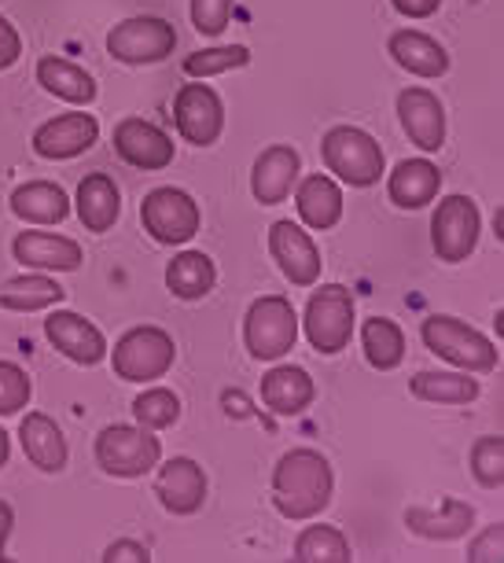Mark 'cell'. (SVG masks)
Segmentation results:
<instances>
[{"label": "cell", "mask_w": 504, "mask_h": 563, "mask_svg": "<svg viewBox=\"0 0 504 563\" xmlns=\"http://www.w3.org/2000/svg\"><path fill=\"white\" fill-rule=\"evenodd\" d=\"M34 384L15 361H0V417H15L30 406Z\"/></svg>", "instance_id": "37"}, {"label": "cell", "mask_w": 504, "mask_h": 563, "mask_svg": "<svg viewBox=\"0 0 504 563\" xmlns=\"http://www.w3.org/2000/svg\"><path fill=\"white\" fill-rule=\"evenodd\" d=\"M141 225L147 236L155 243H163V247H180V243L196 240L202 214H199V203L185 188H155L141 203Z\"/></svg>", "instance_id": "9"}, {"label": "cell", "mask_w": 504, "mask_h": 563, "mask_svg": "<svg viewBox=\"0 0 504 563\" xmlns=\"http://www.w3.org/2000/svg\"><path fill=\"white\" fill-rule=\"evenodd\" d=\"M442 192V169L431 158H402L387 177V196L398 210H424Z\"/></svg>", "instance_id": "20"}, {"label": "cell", "mask_w": 504, "mask_h": 563, "mask_svg": "<svg viewBox=\"0 0 504 563\" xmlns=\"http://www.w3.org/2000/svg\"><path fill=\"white\" fill-rule=\"evenodd\" d=\"M270 254L276 262V269H281L287 280L295 284V288H314L320 280V251L314 236L295 225V221H273L270 229Z\"/></svg>", "instance_id": "13"}, {"label": "cell", "mask_w": 504, "mask_h": 563, "mask_svg": "<svg viewBox=\"0 0 504 563\" xmlns=\"http://www.w3.org/2000/svg\"><path fill=\"white\" fill-rule=\"evenodd\" d=\"M12 527H15V512H12V505L0 501V552H4V541H8V534H12Z\"/></svg>", "instance_id": "43"}, {"label": "cell", "mask_w": 504, "mask_h": 563, "mask_svg": "<svg viewBox=\"0 0 504 563\" xmlns=\"http://www.w3.org/2000/svg\"><path fill=\"white\" fill-rule=\"evenodd\" d=\"M317 354H339L353 339V291L342 284H320L309 295L306 317L298 321Z\"/></svg>", "instance_id": "7"}, {"label": "cell", "mask_w": 504, "mask_h": 563, "mask_svg": "<svg viewBox=\"0 0 504 563\" xmlns=\"http://www.w3.org/2000/svg\"><path fill=\"white\" fill-rule=\"evenodd\" d=\"M74 207H78L85 232H111L114 221L122 218V192H118L114 177L85 174L78 196H74Z\"/></svg>", "instance_id": "24"}, {"label": "cell", "mask_w": 504, "mask_h": 563, "mask_svg": "<svg viewBox=\"0 0 504 563\" xmlns=\"http://www.w3.org/2000/svg\"><path fill=\"white\" fill-rule=\"evenodd\" d=\"M295 560L298 563H350L353 549L347 534L339 527H306L303 534L295 538Z\"/></svg>", "instance_id": "33"}, {"label": "cell", "mask_w": 504, "mask_h": 563, "mask_svg": "<svg viewBox=\"0 0 504 563\" xmlns=\"http://www.w3.org/2000/svg\"><path fill=\"white\" fill-rule=\"evenodd\" d=\"M391 4L405 19H431L442 8V0H391Z\"/></svg>", "instance_id": "42"}, {"label": "cell", "mask_w": 504, "mask_h": 563, "mask_svg": "<svg viewBox=\"0 0 504 563\" xmlns=\"http://www.w3.org/2000/svg\"><path fill=\"white\" fill-rule=\"evenodd\" d=\"M336 475L325 453L317 450H292L276 461L273 472V505L284 519H317L331 505Z\"/></svg>", "instance_id": "1"}, {"label": "cell", "mask_w": 504, "mask_h": 563, "mask_svg": "<svg viewBox=\"0 0 504 563\" xmlns=\"http://www.w3.org/2000/svg\"><path fill=\"white\" fill-rule=\"evenodd\" d=\"M174 361H177L174 335L155 324L130 328L111 350V368L125 384H152V379H163L166 372L174 368Z\"/></svg>", "instance_id": "4"}, {"label": "cell", "mask_w": 504, "mask_h": 563, "mask_svg": "<svg viewBox=\"0 0 504 563\" xmlns=\"http://www.w3.org/2000/svg\"><path fill=\"white\" fill-rule=\"evenodd\" d=\"M133 417L147 431H166L180 420V398L166 387H152L133 401Z\"/></svg>", "instance_id": "35"}, {"label": "cell", "mask_w": 504, "mask_h": 563, "mask_svg": "<svg viewBox=\"0 0 504 563\" xmlns=\"http://www.w3.org/2000/svg\"><path fill=\"white\" fill-rule=\"evenodd\" d=\"M8 453H12V439H8V431L0 428V467L8 464Z\"/></svg>", "instance_id": "44"}, {"label": "cell", "mask_w": 504, "mask_h": 563, "mask_svg": "<svg viewBox=\"0 0 504 563\" xmlns=\"http://www.w3.org/2000/svg\"><path fill=\"white\" fill-rule=\"evenodd\" d=\"M218 284V269H213L210 254L202 251H180L174 262L166 265V288L180 302H199L207 299Z\"/></svg>", "instance_id": "29"}, {"label": "cell", "mask_w": 504, "mask_h": 563, "mask_svg": "<svg viewBox=\"0 0 504 563\" xmlns=\"http://www.w3.org/2000/svg\"><path fill=\"white\" fill-rule=\"evenodd\" d=\"M12 254L19 265L37 273H74L85 262L81 243L70 236H56V232H19Z\"/></svg>", "instance_id": "19"}, {"label": "cell", "mask_w": 504, "mask_h": 563, "mask_svg": "<svg viewBox=\"0 0 504 563\" xmlns=\"http://www.w3.org/2000/svg\"><path fill=\"white\" fill-rule=\"evenodd\" d=\"M163 461V442L141 423H111L96 434V464L114 479H141Z\"/></svg>", "instance_id": "5"}, {"label": "cell", "mask_w": 504, "mask_h": 563, "mask_svg": "<svg viewBox=\"0 0 504 563\" xmlns=\"http://www.w3.org/2000/svg\"><path fill=\"white\" fill-rule=\"evenodd\" d=\"M298 174H303V158L292 144H273L254 158L251 169V192L262 207H276L292 196V188L298 185Z\"/></svg>", "instance_id": "18"}, {"label": "cell", "mask_w": 504, "mask_h": 563, "mask_svg": "<svg viewBox=\"0 0 504 563\" xmlns=\"http://www.w3.org/2000/svg\"><path fill=\"white\" fill-rule=\"evenodd\" d=\"M479 232L482 218L475 199L468 196H446L438 199V210L431 218V247L438 254V262H468V254L479 247Z\"/></svg>", "instance_id": "10"}, {"label": "cell", "mask_w": 504, "mask_h": 563, "mask_svg": "<svg viewBox=\"0 0 504 563\" xmlns=\"http://www.w3.org/2000/svg\"><path fill=\"white\" fill-rule=\"evenodd\" d=\"M295 207L298 218L314 232H328L342 218V192L328 174H309L295 185Z\"/></svg>", "instance_id": "26"}, {"label": "cell", "mask_w": 504, "mask_h": 563, "mask_svg": "<svg viewBox=\"0 0 504 563\" xmlns=\"http://www.w3.org/2000/svg\"><path fill=\"white\" fill-rule=\"evenodd\" d=\"M152 560V552H147V545H141V541H114V545L103 549V563H147Z\"/></svg>", "instance_id": "41"}, {"label": "cell", "mask_w": 504, "mask_h": 563, "mask_svg": "<svg viewBox=\"0 0 504 563\" xmlns=\"http://www.w3.org/2000/svg\"><path fill=\"white\" fill-rule=\"evenodd\" d=\"M96 141H100V122H96V114H85V111L56 114V119L41 122L34 130V152L41 158H52V163L78 158L81 152H89Z\"/></svg>", "instance_id": "14"}, {"label": "cell", "mask_w": 504, "mask_h": 563, "mask_svg": "<svg viewBox=\"0 0 504 563\" xmlns=\"http://www.w3.org/2000/svg\"><path fill=\"white\" fill-rule=\"evenodd\" d=\"M174 125H177V133L185 136V144H196V147L218 144V136L224 130L221 97L199 78L191 85H180V92L174 100Z\"/></svg>", "instance_id": "11"}, {"label": "cell", "mask_w": 504, "mask_h": 563, "mask_svg": "<svg viewBox=\"0 0 504 563\" xmlns=\"http://www.w3.org/2000/svg\"><path fill=\"white\" fill-rule=\"evenodd\" d=\"M420 335H424V346L431 350L435 357L449 361V365L460 372H471V376H475V372H493L501 361V350L493 346L479 328L460 321V317L431 313L420 324Z\"/></svg>", "instance_id": "3"}, {"label": "cell", "mask_w": 504, "mask_h": 563, "mask_svg": "<svg viewBox=\"0 0 504 563\" xmlns=\"http://www.w3.org/2000/svg\"><path fill=\"white\" fill-rule=\"evenodd\" d=\"M37 85L56 100H67L74 108H89L96 100V78L78 63L63 56H41L37 59Z\"/></svg>", "instance_id": "27"}, {"label": "cell", "mask_w": 504, "mask_h": 563, "mask_svg": "<svg viewBox=\"0 0 504 563\" xmlns=\"http://www.w3.org/2000/svg\"><path fill=\"white\" fill-rule=\"evenodd\" d=\"M174 48H177V30L174 23H166L158 15L122 19L107 34V52L118 63H125V67H152V63L174 56Z\"/></svg>", "instance_id": "8"}, {"label": "cell", "mask_w": 504, "mask_h": 563, "mask_svg": "<svg viewBox=\"0 0 504 563\" xmlns=\"http://www.w3.org/2000/svg\"><path fill=\"white\" fill-rule=\"evenodd\" d=\"M387 52L402 70L416 74V78H442L449 70V52L435 37H427L424 30H398V34H391Z\"/></svg>", "instance_id": "28"}, {"label": "cell", "mask_w": 504, "mask_h": 563, "mask_svg": "<svg viewBox=\"0 0 504 563\" xmlns=\"http://www.w3.org/2000/svg\"><path fill=\"white\" fill-rule=\"evenodd\" d=\"M409 390L431 406H468L479 398V379H471V372H416Z\"/></svg>", "instance_id": "31"}, {"label": "cell", "mask_w": 504, "mask_h": 563, "mask_svg": "<svg viewBox=\"0 0 504 563\" xmlns=\"http://www.w3.org/2000/svg\"><path fill=\"white\" fill-rule=\"evenodd\" d=\"M251 63V52L246 45H213V48H202V52H191L185 59V74L188 78H218V74H229V70H240Z\"/></svg>", "instance_id": "34"}, {"label": "cell", "mask_w": 504, "mask_h": 563, "mask_svg": "<svg viewBox=\"0 0 504 563\" xmlns=\"http://www.w3.org/2000/svg\"><path fill=\"white\" fill-rule=\"evenodd\" d=\"M361 350L372 368L394 372L405 361V332L391 317H369L361 324Z\"/></svg>", "instance_id": "32"}, {"label": "cell", "mask_w": 504, "mask_h": 563, "mask_svg": "<svg viewBox=\"0 0 504 563\" xmlns=\"http://www.w3.org/2000/svg\"><path fill=\"white\" fill-rule=\"evenodd\" d=\"M501 552H504V523H493L468 545V563H501L504 560Z\"/></svg>", "instance_id": "39"}, {"label": "cell", "mask_w": 504, "mask_h": 563, "mask_svg": "<svg viewBox=\"0 0 504 563\" xmlns=\"http://www.w3.org/2000/svg\"><path fill=\"white\" fill-rule=\"evenodd\" d=\"M45 339L59 350L63 357L74 361V365L92 368V365H100V361L107 357V339H103V332L92 321H85L81 313H74V310L48 313Z\"/></svg>", "instance_id": "16"}, {"label": "cell", "mask_w": 504, "mask_h": 563, "mask_svg": "<svg viewBox=\"0 0 504 563\" xmlns=\"http://www.w3.org/2000/svg\"><path fill=\"white\" fill-rule=\"evenodd\" d=\"M155 497L169 516H196L207 501V475L191 456H174V461L158 467Z\"/></svg>", "instance_id": "17"}, {"label": "cell", "mask_w": 504, "mask_h": 563, "mask_svg": "<svg viewBox=\"0 0 504 563\" xmlns=\"http://www.w3.org/2000/svg\"><path fill=\"white\" fill-rule=\"evenodd\" d=\"M19 442H23L26 461L41 472L56 475L67 467V439H63L59 423L45 412H26L19 423Z\"/></svg>", "instance_id": "23"}, {"label": "cell", "mask_w": 504, "mask_h": 563, "mask_svg": "<svg viewBox=\"0 0 504 563\" xmlns=\"http://www.w3.org/2000/svg\"><path fill=\"white\" fill-rule=\"evenodd\" d=\"M12 214L26 225H59L70 214V196L56 180H26L12 192Z\"/></svg>", "instance_id": "25"}, {"label": "cell", "mask_w": 504, "mask_h": 563, "mask_svg": "<svg viewBox=\"0 0 504 563\" xmlns=\"http://www.w3.org/2000/svg\"><path fill=\"white\" fill-rule=\"evenodd\" d=\"M471 475L486 490H501L504 486V439L501 434H482L471 445Z\"/></svg>", "instance_id": "36"}, {"label": "cell", "mask_w": 504, "mask_h": 563, "mask_svg": "<svg viewBox=\"0 0 504 563\" xmlns=\"http://www.w3.org/2000/svg\"><path fill=\"white\" fill-rule=\"evenodd\" d=\"M19 56H23V37H19V30L8 23L4 15H0V70L15 67Z\"/></svg>", "instance_id": "40"}, {"label": "cell", "mask_w": 504, "mask_h": 563, "mask_svg": "<svg viewBox=\"0 0 504 563\" xmlns=\"http://www.w3.org/2000/svg\"><path fill=\"white\" fill-rule=\"evenodd\" d=\"M320 158L331 177H339L350 188H372L383 177V147L372 133L358 130V125H336L320 141Z\"/></svg>", "instance_id": "2"}, {"label": "cell", "mask_w": 504, "mask_h": 563, "mask_svg": "<svg viewBox=\"0 0 504 563\" xmlns=\"http://www.w3.org/2000/svg\"><path fill=\"white\" fill-rule=\"evenodd\" d=\"M314 379L298 365H276L262 376V406L276 412V417H303L314 406Z\"/></svg>", "instance_id": "21"}, {"label": "cell", "mask_w": 504, "mask_h": 563, "mask_svg": "<svg viewBox=\"0 0 504 563\" xmlns=\"http://www.w3.org/2000/svg\"><path fill=\"white\" fill-rule=\"evenodd\" d=\"M471 523H475V508L460 497H442L438 508H405V527L427 541H457L468 534Z\"/></svg>", "instance_id": "22"}, {"label": "cell", "mask_w": 504, "mask_h": 563, "mask_svg": "<svg viewBox=\"0 0 504 563\" xmlns=\"http://www.w3.org/2000/svg\"><path fill=\"white\" fill-rule=\"evenodd\" d=\"M398 122L405 136L420 147V152H442L446 144V108L431 89L409 85L398 92Z\"/></svg>", "instance_id": "15"}, {"label": "cell", "mask_w": 504, "mask_h": 563, "mask_svg": "<svg viewBox=\"0 0 504 563\" xmlns=\"http://www.w3.org/2000/svg\"><path fill=\"white\" fill-rule=\"evenodd\" d=\"M63 299H67V291L45 273L12 276V280H4V288H0V310H12V313H37V310H48V306H59Z\"/></svg>", "instance_id": "30"}, {"label": "cell", "mask_w": 504, "mask_h": 563, "mask_svg": "<svg viewBox=\"0 0 504 563\" xmlns=\"http://www.w3.org/2000/svg\"><path fill=\"white\" fill-rule=\"evenodd\" d=\"M235 0H191V26L207 37H218L232 23Z\"/></svg>", "instance_id": "38"}, {"label": "cell", "mask_w": 504, "mask_h": 563, "mask_svg": "<svg viewBox=\"0 0 504 563\" xmlns=\"http://www.w3.org/2000/svg\"><path fill=\"white\" fill-rule=\"evenodd\" d=\"M111 144H114V155L122 158V163H130L133 169H144V174L166 169L169 163H174V155H177L169 133L158 130L155 122L136 119V114H130V119H122L114 125Z\"/></svg>", "instance_id": "12"}, {"label": "cell", "mask_w": 504, "mask_h": 563, "mask_svg": "<svg viewBox=\"0 0 504 563\" xmlns=\"http://www.w3.org/2000/svg\"><path fill=\"white\" fill-rule=\"evenodd\" d=\"M298 313L287 295H262L243 317V343L254 361H281L295 350Z\"/></svg>", "instance_id": "6"}]
</instances>
